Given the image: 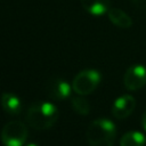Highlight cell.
Listing matches in <instances>:
<instances>
[{
	"instance_id": "6da1fadb",
	"label": "cell",
	"mask_w": 146,
	"mask_h": 146,
	"mask_svg": "<svg viewBox=\"0 0 146 146\" xmlns=\"http://www.w3.org/2000/svg\"><path fill=\"white\" fill-rule=\"evenodd\" d=\"M58 119V110L51 103L35 102L30 105L25 114L26 123L36 130L50 129Z\"/></svg>"
},
{
	"instance_id": "7a4b0ae2",
	"label": "cell",
	"mask_w": 146,
	"mask_h": 146,
	"mask_svg": "<svg viewBox=\"0 0 146 146\" xmlns=\"http://www.w3.org/2000/svg\"><path fill=\"white\" fill-rule=\"evenodd\" d=\"M115 124L108 119H96L87 128L86 138L89 146H113L115 141Z\"/></svg>"
},
{
	"instance_id": "3957f363",
	"label": "cell",
	"mask_w": 146,
	"mask_h": 146,
	"mask_svg": "<svg viewBox=\"0 0 146 146\" xmlns=\"http://www.w3.org/2000/svg\"><path fill=\"white\" fill-rule=\"evenodd\" d=\"M27 127L19 120H11L7 122L0 132V139L3 146H24L27 140Z\"/></svg>"
},
{
	"instance_id": "277c9868",
	"label": "cell",
	"mask_w": 146,
	"mask_h": 146,
	"mask_svg": "<svg viewBox=\"0 0 146 146\" xmlns=\"http://www.w3.org/2000/svg\"><path fill=\"white\" fill-rule=\"evenodd\" d=\"M102 75L97 70H83L74 76L72 81V89L76 95L87 96L96 90Z\"/></svg>"
},
{
	"instance_id": "5b68a950",
	"label": "cell",
	"mask_w": 146,
	"mask_h": 146,
	"mask_svg": "<svg viewBox=\"0 0 146 146\" xmlns=\"http://www.w3.org/2000/svg\"><path fill=\"white\" fill-rule=\"evenodd\" d=\"M123 84L125 89L136 91L146 86V67L140 64L128 67L123 75Z\"/></svg>"
},
{
	"instance_id": "8992f818",
	"label": "cell",
	"mask_w": 146,
	"mask_h": 146,
	"mask_svg": "<svg viewBox=\"0 0 146 146\" xmlns=\"http://www.w3.org/2000/svg\"><path fill=\"white\" fill-rule=\"evenodd\" d=\"M136 107V99L131 95L117 97L112 105V115L117 120L127 119Z\"/></svg>"
},
{
	"instance_id": "52a82bcc",
	"label": "cell",
	"mask_w": 146,
	"mask_h": 146,
	"mask_svg": "<svg viewBox=\"0 0 146 146\" xmlns=\"http://www.w3.org/2000/svg\"><path fill=\"white\" fill-rule=\"evenodd\" d=\"M47 96L52 100H63L66 99L71 94V86L63 79L54 78L51 79L46 87Z\"/></svg>"
},
{
	"instance_id": "ba28073f",
	"label": "cell",
	"mask_w": 146,
	"mask_h": 146,
	"mask_svg": "<svg viewBox=\"0 0 146 146\" xmlns=\"http://www.w3.org/2000/svg\"><path fill=\"white\" fill-rule=\"evenodd\" d=\"M2 110L9 115H17L22 111V103L19 97L11 92H3L0 98Z\"/></svg>"
},
{
	"instance_id": "9c48e42d",
	"label": "cell",
	"mask_w": 146,
	"mask_h": 146,
	"mask_svg": "<svg viewBox=\"0 0 146 146\" xmlns=\"http://www.w3.org/2000/svg\"><path fill=\"white\" fill-rule=\"evenodd\" d=\"M83 9L94 16H102L107 14L111 8L110 0H80Z\"/></svg>"
},
{
	"instance_id": "30bf717a",
	"label": "cell",
	"mask_w": 146,
	"mask_h": 146,
	"mask_svg": "<svg viewBox=\"0 0 146 146\" xmlns=\"http://www.w3.org/2000/svg\"><path fill=\"white\" fill-rule=\"evenodd\" d=\"M107 16L111 23L120 29H129L132 25L131 17L120 8H110Z\"/></svg>"
},
{
	"instance_id": "8fae6325",
	"label": "cell",
	"mask_w": 146,
	"mask_h": 146,
	"mask_svg": "<svg viewBox=\"0 0 146 146\" xmlns=\"http://www.w3.org/2000/svg\"><path fill=\"white\" fill-rule=\"evenodd\" d=\"M146 137L139 131H128L120 139V146H145Z\"/></svg>"
},
{
	"instance_id": "7c38bea8",
	"label": "cell",
	"mask_w": 146,
	"mask_h": 146,
	"mask_svg": "<svg viewBox=\"0 0 146 146\" xmlns=\"http://www.w3.org/2000/svg\"><path fill=\"white\" fill-rule=\"evenodd\" d=\"M71 106L80 115H87L90 112V105L89 102L81 95H78L71 99Z\"/></svg>"
},
{
	"instance_id": "4fadbf2b",
	"label": "cell",
	"mask_w": 146,
	"mask_h": 146,
	"mask_svg": "<svg viewBox=\"0 0 146 146\" xmlns=\"http://www.w3.org/2000/svg\"><path fill=\"white\" fill-rule=\"evenodd\" d=\"M131 2L137 7V8H146V0H131Z\"/></svg>"
},
{
	"instance_id": "5bb4252c",
	"label": "cell",
	"mask_w": 146,
	"mask_h": 146,
	"mask_svg": "<svg viewBox=\"0 0 146 146\" xmlns=\"http://www.w3.org/2000/svg\"><path fill=\"white\" fill-rule=\"evenodd\" d=\"M141 124H143L144 130L146 131V108H145V111H144V113L141 115Z\"/></svg>"
},
{
	"instance_id": "9a60e30c",
	"label": "cell",
	"mask_w": 146,
	"mask_h": 146,
	"mask_svg": "<svg viewBox=\"0 0 146 146\" xmlns=\"http://www.w3.org/2000/svg\"><path fill=\"white\" fill-rule=\"evenodd\" d=\"M24 146H39V145L38 144H34V143H30V144H26Z\"/></svg>"
}]
</instances>
